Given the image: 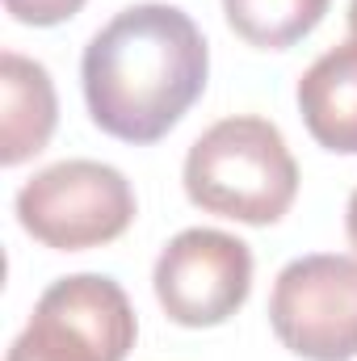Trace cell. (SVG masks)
I'll return each instance as SVG.
<instances>
[{"instance_id": "6da1fadb", "label": "cell", "mask_w": 357, "mask_h": 361, "mask_svg": "<svg viewBox=\"0 0 357 361\" xmlns=\"http://www.w3.org/2000/svg\"><path fill=\"white\" fill-rule=\"evenodd\" d=\"M210 51L177 4H131L105 21L80 55L89 118L122 143L164 139L206 92Z\"/></svg>"}, {"instance_id": "7a4b0ae2", "label": "cell", "mask_w": 357, "mask_h": 361, "mask_svg": "<svg viewBox=\"0 0 357 361\" xmlns=\"http://www.w3.org/2000/svg\"><path fill=\"white\" fill-rule=\"evenodd\" d=\"M181 180L198 210L248 227L277 223L298 197V164L282 130L257 114H236L202 130Z\"/></svg>"}, {"instance_id": "3957f363", "label": "cell", "mask_w": 357, "mask_h": 361, "mask_svg": "<svg viewBox=\"0 0 357 361\" xmlns=\"http://www.w3.org/2000/svg\"><path fill=\"white\" fill-rule=\"evenodd\" d=\"M17 223L55 252H85L135 223V189L114 164L59 160L17 189Z\"/></svg>"}, {"instance_id": "277c9868", "label": "cell", "mask_w": 357, "mask_h": 361, "mask_svg": "<svg viewBox=\"0 0 357 361\" xmlns=\"http://www.w3.org/2000/svg\"><path fill=\"white\" fill-rule=\"evenodd\" d=\"M135 332V307L114 277L72 273L42 290L4 361H126Z\"/></svg>"}, {"instance_id": "5b68a950", "label": "cell", "mask_w": 357, "mask_h": 361, "mask_svg": "<svg viewBox=\"0 0 357 361\" xmlns=\"http://www.w3.org/2000/svg\"><path fill=\"white\" fill-rule=\"evenodd\" d=\"M273 336L307 361L357 357V257L311 252L277 273L269 294Z\"/></svg>"}, {"instance_id": "8992f818", "label": "cell", "mask_w": 357, "mask_h": 361, "mask_svg": "<svg viewBox=\"0 0 357 361\" xmlns=\"http://www.w3.org/2000/svg\"><path fill=\"white\" fill-rule=\"evenodd\" d=\"M152 286L173 324L214 328L248 302L253 252L244 240H236L227 231L189 227L164 244L156 273H152Z\"/></svg>"}, {"instance_id": "52a82bcc", "label": "cell", "mask_w": 357, "mask_h": 361, "mask_svg": "<svg viewBox=\"0 0 357 361\" xmlns=\"http://www.w3.org/2000/svg\"><path fill=\"white\" fill-rule=\"evenodd\" d=\"M59 122L51 72L17 51L0 55V164L17 169L38 156Z\"/></svg>"}, {"instance_id": "ba28073f", "label": "cell", "mask_w": 357, "mask_h": 361, "mask_svg": "<svg viewBox=\"0 0 357 361\" xmlns=\"http://www.w3.org/2000/svg\"><path fill=\"white\" fill-rule=\"evenodd\" d=\"M298 114L320 147L357 156V38L324 51L303 72Z\"/></svg>"}, {"instance_id": "9c48e42d", "label": "cell", "mask_w": 357, "mask_h": 361, "mask_svg": "<svg viewBox=\"0 0 357 361\" xmlns=\"http://www.w3.org/2000/svg\"><path fill=\"white\" fill-rule=\"evenodd\" d=\"M332 0H223L227 25L261 51H286L298 38H307Z\"/></svg>"}, {"instance_id": "30bf717a", "label": "cell", "mask_w": 357, "mask_h": 361, "mask_svg": "<svg viewBox=\"0 0 357 361\" xmlns=\"http://www.w3.org/2000/svg\"><path fill=\"white\" fill-rule=\"evenodd\" d=\"M4 8L21 25H63L85 8V0H4Z\"/></svg>"}, {"instance_id": "8fae6325", "label": "cell", "mask_w": 357, "mask_h": 361, "mask_svg": "<svg viewBox=\"0 0 357 361\" xmlns=\"http://www.w3.org/2000/svg\"><path fill=\"white\" fill-rule=\"evenodd\" d=\"M345 231H349V244L357 248V189L349 193V206H345Z\"/></svg>"}, {"instance_id": "7c38bea8", "label": "cell", "mask_w": 357, "mask_h": 361, "mask_svg": "<svg viewBox=\"0 0 357 361\" xmlns=\"http://www.w3.org/2000/svg\"><path fill=\"white\" fill-rule=\"evenodd\" d=\"M349 30H353V38H357V0H349Z\"/></svg>"}]
</instances>
